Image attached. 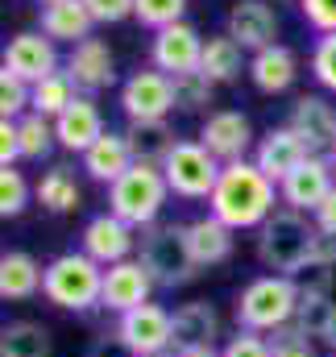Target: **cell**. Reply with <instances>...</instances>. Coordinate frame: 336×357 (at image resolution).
I'll list each match as a JSON object with an SVG mask.
<instances>
[{
  "label": "cell",
  "instance_id": "22",
  "mask_svg": "<svg viewBox=\"0 0 336 357\" xmlns=\"http://www.w3.org/2000/svg\"><path fill=\"white\" fill-rule=\"evenodd\" d=\"M183 237H187V250L195 258V266H220L233 258V229L224 220H216L212 212L208 216H195L191 225H183Z\"/></svg>",
  "mask_w": 336,
  "mask_h": 357
},
{
  "label": "cell",
  "instance_id": "16",
  "mask_svg": "<svg viewBox=\"0 0 336 357\" xmlns=\"http://www.w3.org/2000/svg\"><path fill=\"white\" fill-rule=\"evenodd\" d=\"M291 129L307 142V150H312L316 158L336 162V108L324 96H303V100H295Z\"/></svg>",
  "mask_w": 336,
  "mask_h": 357
},
{
  "label": "cell",
  "instance_id": "10",
  "mask_svg": "<svg viewBox=\"0 0 336 357\" xmlns=\"http://www.w3.org/2000/svg\"><path fill=\"white\" fill-rule=\"evenodd\" d=\"M199 142H204L208 154L220 158V162H241V158H250V150L257 146V142H253L250 116L237 112V108H216V112H208V121H204V129H199Z\"/></svg>",
  "mask_w": 336,
  "mask_h": 357
},
{
  "label": "cell",
  "instance_id": "25",
  "mask_svg": "<svg viewBox=\"0 0 336 357\" xmlns=\"http://www.w3.org/2000/svg\"><path fill=\"white\" fill-rule=\"evenodd\" d=\"M42 278H46V266H38L33 254L25 250L0 254V299H13V303L33 299L42 291Z\"/></svg>",
  "mask_w": 336,
  "mask_h": 357
},
{
  "label": "cell",
  "instance_id": "35",
  "mask_svg": "<svg viewBox=\"0 0 336 357\" xmlns=\"http://www.w3.org/2000/svg\"><path fill=\"white\" fill-rule=\"evenodd\" d=\"M29 84L21 75H13L4 63H0V116L4 121H21L29 112Z\"/></svg>",
  "mask_w": 336,
  "mask_h": 357
},
{
  "label": "cell",
  "instance_id": "31",
  "mask_svg": "<svg viewBox=\"0 0 336 357\" xmlns=\"http://www.w3.org/2000/svg\"><path fill=\"white\" fill-rule=\"evenodd\" d=\"M75 96H79V88H75V79L67 75V71H54V75H46L42 84H33V91H29V112H42V116H63L67 112V104H75Z\"/></svg>",
  "mask_w": 336,
  "mask_h": 357
},
{
  "label": "cell",
  "instance_id": "38",
  "mask_svg": "<svg viewBox=\"0 0 336 357\" xmlns=\"http://www.w3.org/2000/svg\"><path fill=\"white\" fill-rule=\"evenodd\" d=\"M270 357H316V349H312V337L303 328L287 324V328L270 333Z\"/></svg>",
  "mask_w": 336,
  "mask_h": 357
},
{
  "label": "cell",
  "instance_id": "40",
  "mask_svg": "<svg viewBox=\"0 0 336 357\" xmlns=\"http://www.w3.org/2000/svg\"><path fill=\"white\" fill-rule=\"evenodd\" d=\"M87 13H91V21H100V25H116V21H125V17H133V4L137 0H84Z\"/></svg>",
  "mask_w": 336,
  "mask_h": 357
},
{
  "label": "cell",
  "instance_id": "8",
  "mask_svg": "<svg viewBox=\"0 0 336 357\" xmlns=\"http://www.w3.org/2000/svg\"><path fill=\"white\" fill-rule=\"evenodd\" d=\"M116 337L133 349L137 357H154V354H170L174 345V324L170 312L162 303H142L125 316H116Z\"/></svg>",
  "mask_w": 336,
  "mask_h": 357
},
{
  "label": "cell",
  "instance_id": "24",
  "mask_svg": "<svg viewBox=\"0 0 336 357\" xmlns=\"http://www.w3.org/2000/svg\"><path fill=\"white\" fill-rule=\"evenodd\" d=\"M295 75H299V59H295V50H291V46H282V42H274V46L257 50V54L250 59L253 88L266 91V96L287 91L291 84H295Z\"/></svg>",
  "mask_w": 336,
  "mask_h": 357
},
{
  "label": "cell",
  "instance_id": "37",
  "mask_svg": "<svg viewBox=\"0 0 336 357\" xmlns=\"http://www.w3.org/2000/svg\"><path fill=\"white\" fill-rule=\"evenodd\" d=\"M312 75L320 88L336 91V33H320L316 50H312Z\"/></svg>",
  "mask_w": 336,
  "mask_h": 357
},
{
  "label": "cell",
  "instance_id": "21",
  "mask_svg": "<svg viewBox=\"0 0 336 357\" xmlns=\"http://www.w3.org/2000/svg\"><path fill=\"white\" fill-rule=\"evenodd\" d=\"M54 133H59V146L71 150V154H87L91 142L104 133V116H100V104L91 96H75V104H67L63 116H54Z\"/></svg>",
  "mask_w": 336,
  "mask_h": 357
},
{
  "label": "cell",
  "instance_id": "45",
  "mask_svg": "<svg viewBox=\"0 0 336 357\" xmlns=\"http://www.w3.org/2000/svg\"><path fill=\"white\" fill-rule=\"evenodd\" d=\"M307 266H324V270H336V237L320 233L316 237V250H312V262Z\"/></svg>",
  "mask_w": 336,
  "mask_h": 357
},
{
  "label": "cell",
  "instance_id": "36",
  "mask_svg": "<svg viewBox=\"0 0 336 357\" xmlns=\"http://www.w3.org/2000/svg\"><path fill=\"white\" fill-rule=\"evenodd\" d=\"M183 13H187V0H137L133 4V17L142 25H150L154 33L174 25V21H183Z\"/></svg>",
  "mask_w": 336,
  "mask_h": 357
},
{
  "label": "cell",
  "instance_id": "13",
  "mask_svg": "<svg viewBox=\"0 0 336 357\" xmlns=\"http://www.w3.org/2000/svg\"><path fill=\"white\" fill-rule=\"evenodd\" d=\"M150 295H154V278H150V270L142 266L137 258H125V262L104 266V295H100V307L104 312L125 316V312L150 303Z\"/></svg>",
  "mask_w": 336,
  "mask_h": 357
},
{
  "label": "cell",
  "instance_id": "27",
  "mask_svg": "<svg viewBox=\"0 0 336 357\" xmlns=\"http://www.w3.org/2000/svg\"><path fill=\"white\" fill-rule=\"evenodd\" d=\"M199 71L212 79V84H233L241 79V71H250L245 63V46L229 33H216L204 42V59H199Z\"/></svg>",
  "mask_w": 336,
  "mask_h": 357
},
{
  "label": "cell",
  "instance_id": "14",
  "mask_svg": "<svg viewBox=\"0 0 336 357\" xmlns=\"http://www.w3.org/2000/svg\"><path fill=\"white\" fill-rule=\"evenodd\" d=\"M333 187H336V162L312 154L303 167H295L291 175L278 183V199L287 208H295V212H316Z\"/></svg>",
  "mask_w": 336,
  "mask_h": 357
},
{
  "label": "cell",
  "instance_id": "2",
  "mask_svg": "<svg viewBox=\"0 0 336 357\" xmlns=\"http://www.w3.org/2000/svg\"><path fill=\"white\" fill-rule=\"evenodd\" d=\"M316 237H320V229H316V220L307 212H295V208L278 204L270 212V220L257 229V262L270 274L295 278L299 270L312 262Z\"/></svg>",
  "mask_w": 336,
  "mask_h": 357
},
{
  "label": "cell",
  "instance_id": "26",
  "mask_svg": "<svg viewBox=\"0 0 336 357\" xmlns=\"http://www.w3.org/2000/svg\"><path fill=\"white\" fill-rule=\"evenodd\" d=\"M91 13H87L84 0H54L42 8V33L54 38V42H71L79 46L84 38H91Z\"/></svg>",
  "mask_w": 336,
  "mask_h": 357
},
{
  "label": "cell",
  "instance_id": "19",
  "mask_svg": "<svg viewBox=\"0 0 336 357\" xmlns=\"http://www.w3.org/2000/svg\"><path fill=\"white\" fill-rule=\"evenodd\" d=\"M229 38H237L245 50H266V46H274V38H278V13L270 8V0H237L233 8H229V29H224Z\"/></svg>",
  "mask_w": 336,
  "mask_h": 357
},
{
  "label": "cell",
  "instance_id": "46",
  "mask_svg": "<svg viewBox=\"0 0 336 357\" xmlns=\"http://www.w3.org/2000/svg\"><path fill=\"white\" fill-rule=\"evenodd\" d=\"M316 341H324L328 349H336V303H333V312H328V320H324V328H320Z\"/></svg>",
  "mask_w": 336,
  "mask_h": 357
},
{
  "label": "cell",
  "instance_id": "41",
  "mask_svg": "<svg viewBox=\"0 0 336 357\" xmlns=\"http://www.w3.org/2000/svg\"><path fill=\"white\" fill-rule=\"evenodd\" d=\"M307 25H316L320 33H336V0H299Z\"/></svg>",
  "mask_w": 336,
  "mask_h": 357
},
{
  "label": "cell",
  "instance_id": "7",
  "mask_svg": "<svg viewBox=\"0 0 336 357\" xmlns=\"http://www.w3.org/2000/svg\"><path fill=\"white\" fill-rule=\"evenodd\" d=\"M220 171H224V162L212 158L204 142H178L162 162L170 195H178V199H212Z\"/></svg>",
  "mask_w": 336,
  "mask_h": 357
},
{
  "label": "cell",
  "instance_id": "47",
  "mask_svg": "<svg viewBox=\"0 0 336 357\" xmlns=\"http://www.w3.org/2000/svg\"><path fill=\"white\" fill-rule=\"evenodd\" d=\"M174 357H220L216 345H191V349H178Z\"/></svg>",
  "mask_w": 336,
  "mask_h": 357
},
{
  "label": "cell",
  "instance_id": "20",
  "mask_svg": "<svg viewBox=\"0 0 336 357\" xmlns=\"http://www.w3.org/2000/svg\"><path fill=\"white\" fill-rule=\"evenodd\" d=\"M170 324H174V354L178 349H191V345H216L220 337V312L216 303L208 299H187L170 312Z\"/></svg>",
  "mask_w": 336,
  "mask_h": 357
},
{
  "label": "cell",
  "instance_id": "39",
  "mask_svg": "<svg viewBox=\"0 0 336 357\" xmlns=\"http://www.w3.org/2000/svg\"><path fill=\"white\" fill-rule=\"evenodd\" d=\"M220 357H270V337L250 333V328H237V337L224 341Z\"/></svg>",
  "mask_w": 336,
  "mask_h": 357
},
{
  "label": "cell",
  "instance_id": "1",
  "mask_svg": "<svg viewBox=\"0 0 336 357\" xmlns=\"http://www.w3.org/2000/svg\"><path fill=\"white\" fill-rule=\"evenodd\" d=\"M278 204H282L278 183L253 158H241V162H224V171L216 178V191L208 199V212L237 233V229H261Z\"/></svg>",
  "mask_w": 336,
  "mask_h": 357
},
{
  "label": "cell",
  "instance_id": "43",
  "mask_svg": "<svg viewBox=\"0 0 336 357\" xmlns=\"http://www.w3.org/2000/svg\"><path fill=\"white\" fill-rule=\"evenodd\" d=\"M87 357H137L116 333H108V337H96L91 345H87Z\"/></svg>",
  "mask_w": 336,
  "mask_h": 357
},
{
  "label": "cell",
  "instance_id": "29",
  "mask_svg": "<svg viewBox=\"0 0 336 357\" xmlns=\"http://www.w3.org/2000/svg\"><path fill=\"white\" fill-rule=\"evenodd\" d=\"M125 137H129L133 162H150V167H162L167 154L178 146V137H174V129L167 121H129Z\"/></svg>",
  "mask_w": 336,
  "mask_h": 357
},
{
  "label": "cell",
  "instance_id": "34",
  "mask_svg": "<svg viewBox=\"0 0 336 357\" xmlns=\"http://www.w3.org/2000/svg\"><path fill=\"white\" fill-rule=\"evenodd\" d=\"M29 199H33V187H29L25 171H17V167H0V220L21 216V212L29 208Z\"/></svg>",
  "mask_w": 336,
  "mask_h": 357
},
{
  "label": "cell",
  "instance_id": "30",
  "mask_svg": "<svg viewBox=\"0 0 336 357\" xmlns=\"http://www.w3.org/2000/svg\"><path fill=\"white\" fill-rule=\"evenodd\" d=\"M33 199H38L46 212L67 216V212H75V208L84 204V191H79V183H75V175H71L67 167H50L46 175L33 183Z\"/></svg>",
  "mask_w": 336,
  "mask_h": 357
},
{
  "label": "cell",
  "instance_id": "11",
  "mask_svg": "<svg viewBox=\"0 0 336 357\" xmlns=\"http://www.w3.org/2000/svg\"><path fill=\"white\" fill-rule=\"evenodd\" d=\"M150 59H154V71L162 75H187V71H199V59H204V38L191 21H174L167 29L154 33V46H150Z\"/></svg>",
  "mask_w": 336,
  "mask_h": 357
},
{
  "label": "cell",
  "instance_id": "15",
  "mask_svg": "<svg viewBox=\"0 0 336 357\" xmlns=\"http://www.w3.org/2000/svg\"><path fill=\"white\" fill-rule=\"evenodd\" d=\"M133 250H137V229L125 225L116 212H100L84 225V254L96 258L100 266L125 262V258H133Z\"/></svg>",
  "mask_w": 336,
  "mask_h": 357
},
{
  "label": "cell",
  "instance_id": "3",
  "mask_svg": "<svg viewBox=\"0 0 336 357\" xmlns=\"http://www.w3.org/2000/svg\"><path fill=\"white\" fill-rule=\"evenodd\" d=\"M237 328H250V333H278L287 324H295V312H299V287L295 278L287 274H261L241 287L237 295Z\"/></svg>",
  "mask_w": 336,
  "mask_h": 357
},
{
  "label": "cell",
  "instance_id": "12",
  "mask_svg": "<svg viewBox=\"0 0 336 357\" xmlns=\"http://www.w3.org/2000/svg\"><path fill=\"white\" fill-rule=\"evenodd\" d=\"M121 108L129 121H167L174 108V84L162 71H133L121 88Z\"/></svg>",
  "mask_w": 336,
  "mask_h": 357
},
{
  "label": "cell",
  "instance_id": "32",
  "mask_svg": "<svg viewBox=\"0 0 336 357\" xmlns=\"http://www.w3.org/2000/svg\"><path fill=\"white\" fill-rule=\"evenodd\" d=\"M17 137H21V158H29V162L50 158V150L59 146L54 121H50V116H42V112H25V116L17 121Z\"/></svg>",
  "mask_w": 336,
  "mask_h": 357
},
{
  "label": "cell",
  "instance_id": "42",
  "mask_svg": "<svg viewBox=\"0 0 336 357\" xmlns=\"http://www.w3.org/2000/svg\"><path fill=\"white\" fill-rule=\"evenodd\" d=\"M21 158V137H17V121L0 116V167H17Z\"/></svg>",
  "mask_w": 336,
  "mask_h": 357
},
{
  "label": "cell",
  "instance_id": "17",
  "mask_svg": "<svg viewBox=\"0 0 336 357\" xmlns=\"http://www.w3.org/2000/svg\"><path fill=\"white\" fill-rule=\"evenodd\" d=\"M307 158H312V150H307V142H303L291 125L270 129V133L257 137V146H253V162L274 178V183H282L295 167H303Z\"/></svg>",
  "mask_w": 336,
  "mask_h": 357
},
{
  "label": "cell",
  "instance_id": "9",
  "mask_svg": "<svg viewBox=\"0 0 336 357\" xmlns=\"http://www.w3.org/2000/svg\"><path fill=\"white\" fill-rule=\"evenodd\" d=\"M0 63L33 88V84H42L46 75L59 71V42L46 38V33H33V29L13 33L8 46H4V54H0Z\"/></svg>",
  "mask_w": 336,
  "mask_h": 357
},
{
  "label": "cell",
  "instance_id": "49",
  "mask_svg": "<svg viewBox=\"0 0 336 357\" xmlns=\"http://www.w3.org/2000/svg\"><path fill=\"white\" fill-rule=\"evenodd\" d=\"M42 4H54V0H42Z\"/></svg>",
  "mask_w": 336,
  "mask_h": 357
},
{
  "label": "cell",
  "instance_id": "44",
  "mask_svg": "<svg viewBox=\"0 0 336 357\" xmlns=\"http://www.w3.org/2000/svg\"><path fill=\"white\" fill-rule=\"evenodd\" d=\"M312 220H316V229L320 233H328V237H336V187L324 195V204L312 212Z\"/></svg>",
  "mask_w": 336,
  "mask_h": 357
},
{
  "label": "cell",
  "instance_id": "28",
  "mask_svg": "<svg viewBox=\"0 0 336 357\" xmlns=\"http://www.w3.org/2000/svg\"><path fill=\"white\" fill-rule=\"evenodd\" d=\"M0 357H54V337L38 320H4L0 324Z\"/></svg>",
  "mask_w": 336,
  "mask_h": 357
},
{
  "label": "cell",
  "instance_id": "5",
  "mask_svg": "<svg viewBox=\"0 0 336 357\" xmlns=\"http://www.w3.org/2000/svg\"><path fill=\"white\" fill-rule=\"evenodd\" d=\"M167 195H170V183L162 175V167L133 162L108 187V212H116L133 229H150V225H158V216L167 208Z\"/></svg>",
  "mask_w": 336,
  "mask_h": 357
},
{
  "label": "cell",
  "instance_id": "23",
  "mask_svg": "<svg viewBox=\"0 0 336 357\" xmlns=\"http://www.w3.org/2000/svg\"><path fill=\"white\" fill-rule=\"evenodd\" d=\"M79 158H84L87 178H96V183H108V187L125 175L129 167H133L129 137H125V133H116V129H104V133L91 142V150H87V154H79Z\"/></svg>",
  "mask_w": 336,
  "mask_h": 357
},
{
  "label": "cell",
  "instance_id": "33",
  "mask_svg": "<svg viewBox=\"0 0 336 357\" xmlns=\"http://www.w3.org/2000/svg\"><path fill=\"white\" fill-rule=\"evenodd\" d=\"M170 84H174V108H178V112H204V108L212 104V91H216V84H212L204 71L174 75Z\"/></svg>",
  "mask_w": 336,
  "mask_h": 357
},
{
  "label": "cell",
  "instance_id": "48",
  "mask_svg": "<svg viewBox=\"0 0 336 357\" xmlns=\"http://www.w3.org/2000/svg\"><path fill=\"white\" fill-rule=\"evenodd\" d=\"M154 357H174V354H154Z\"/></svg>",
  "mask_w": 336,
  "mask_h": 357
},
{
  "label": "cell",
  "instance_id": "18",
  "mask_svg": "<svg viewBox=\"0 0 336 357\" xmlns=\"http://www.w3.org/2000/svg\"><path fill=\"white\" fill-rule=\"evenodd\" d=\"M67 75L75 79V88L84 91V96H91V91H100V88H112L116 84V59H112L108 42L104 38H84L79 46H71Z\"/></svg>",
  "mask_w": 336,
  "mask_h": 357
},
{
  "label": "cell",
  "instance_id": "4",
  "mask_svg": "<svg viewBox=\"0 0 336 357\" xmlns=\"http://www.w3.org/2000/svg\"><path fill=\"white\" fill-rule=\"evenodd\" d=\"M42 295H46V303H54L63 312H91V307H100V295H104V266L96 258H87L84 250L59 254L46 266Z\"/></svg>",
  "mask_w": 336,
  "mask_h": 357
},
{
  "label": "cell",
  "instance_id": "6",
  "mask_svg": "<svg viewBox=\"0 0 336 357\" xmlns=\"http://www.w3.org/2000/svg\"><path fill=\"white\" fill-rule=\"evenodd\" d=\"M137 262L150 270L154 287H162V291H178V287H187L199 274L191 250H187L183 225H162V220L150 225V229H142V237H137Z\"/></svg>",
  "mask_w": 336,
  "mask_h": 357
}]
</instances>
